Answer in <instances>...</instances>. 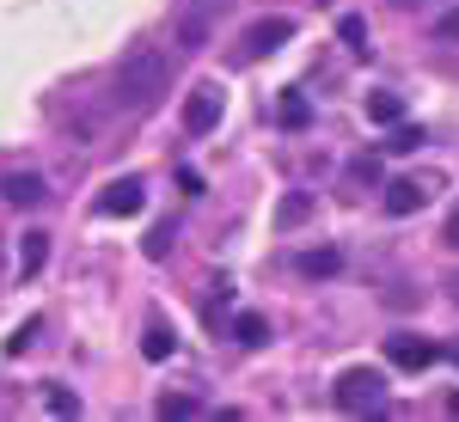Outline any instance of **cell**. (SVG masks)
I'll return each instance as SVG.
<instances>
[{
    "label": "cell",
    "mask_w": 459,
    "mask_h": 422,
    "mask_svg": "<svg viewBox=\"0 0 459 422\" xmlns=\"http://www.w3.org/2000/svg\"><path fill=\"white\" fill-rule=\"evenodd\" d=\"M166 80H172L166 56H160L153 43H135V49L117 62V105L123 110H153L166 99Z\"/></svg>",
    "instance_id": "1"
},
{
    "label": "cell",
    "mask_w": 459,
    "mask_h": 422,
    "mask_svg": "<svg viewBox=\"0 0 459 422\" xmlns=\"http://www.w3.org/2000/svg\"><path fill=\"white\" fill-rule=\"evenodd\" d=\"M331 398H337V410H350V417H368V410H380V398H386V380H380L374 367H343V374H337V386H331Z\"/></svg>",
    "instance_id": "2"
},
{
    "label": "cell",
    "mask_w": 459,
    "mask_h": 422,
    "mask_svg": "<svg viewBox=\"0 0 459 422\" xmlns=\"http://www.w3.org/2000/svg\"><path fill=\"white\" fill-rule=\"evenodd\" d=\"M288 37H294V19H282V13H270V19H251L246 31H239V62H264V56H276Z\"/></svg>",
    "instance_id": "3"
},
{
    "label": "cell",
    "mask_w": 459,
    "mask_h": 422,
    "mask_svg": "<svg viewBox=\"0 0 459 422\" xmlns=\"http://www.w3.org/2000/svg\"><path fill=\"white\" fill-rule=\"evenodd\" d=\"M142 177H117V184H105V196H99V214L105 220H129V214H142Z\"/></svg>",
    "instance_id": "4"
},
{
    "label": "cell",
    "mask_w": 459,
    "mask_h": 422,
    "mask_svg": "<svg viewBox=\"0 0 459 422\" xmlns=\"http://www.w3.org/2000/svg\"><path fill=\"white\" fill-rule=\"evenodd\" d=\"M386 361H392V367H404V374H423V367L441 361V349L423 343V337H386Z\"/></svg>",
    "instance_id": "5"
},
{
    "label": "cell",
    "mask_w": 459,
    "mask_h": 422,
    "mask_svg": "<svg viewBox=\"0 0 459 422\" xmlns=\"http://www.w3.org/2000/svg\"><path fill=\"white\" fill-rule=\"evenodd\" d=\"M214 123H221V92H214V86H196V92L184 99V129H190V135H209Z\"/></svg>",
    "instance_id": "6"
},
{
    "label": "cell",
    "mask_w": 459,
    "mask_h": 422,
    "mask_svg": "<svg viewBox=\"0 0 459 422\" xmlns=\"http://www.w3.org/2000/svg\"><path fill=\"white\" fill-rule=\"evenodd\" d=\"M429 202V184L423 177H392L386 184V214H398V220H404V214H417Z\"/></svg>",
    "instance_id": "7"
},
{
    "label": "cell",
    "mask_w": 459,
    "mask_h": 422,
    "mask_svg": "<svg viewBox=\"0 0 459 422\" xmlns=\"http://www.w3.org/2000/svg\"><path fill=\"white\" fill-rule=\"evenodd\" d=\"M0 202H13V209L43 202V177L37 172H0Z\"/></svg>",
    "instance_id": "8"
},
{
    "label": "cell",
    "mask_w": 459,
    "mask_h": 422,
    "mask_svg": "<svg viewBox=\"0 0 459 422\" xmlns=\"http://www.w3.org/2000/svg\"><path fill=\"white\" fill-rule=\"evenodd\" d=\"M172 349H178L172 324H166V318H147V331H142V355H147V361H172Z\"/></svg>",
    "instance_id": "9"
},
{
    "label": "cell",
    "mask_w": 459,
    "mask_h": 422,
    "mask_svg": "<svg viewBox=\"0 0 459 422\" xmlns=\"http://www.w3.org/2000/svg\"><path fill=\"white\" fill-rule=\"evenodd\" d=\"M307 220H313V196H307V190H288L282 202H276V227L294 233V227H307Z\"/></svg>",
    "instance_id": "10"
},
{
    "label": "cell",
    "mask_w": 459,
    "mask_h": 422,
    "mask_svg": "<svg viewBox=\"0 0 459 422\" xmlns=\"http://www.w3.org/2000/svg\"><path fill=\"white\" fill-rule=\"evenodd\" d=\"M43 263H49V233H25V239H19V270H25V281H31Z\"/></svg>",
    "instance_id": "11"
},
{
    "label": "cell",
    "mask_w": 459,
    "mask_h": 422,
    "mask_svg": "<svg viewBox=\"0 0 459 422\" xmlns=\"http://www.w3.org/2000/svg\"><path fill=\"white\" fill-rule=\"evenodd\" d=\"M227 306H233V288H227V281H209V294H203V324H209V331H221Z\"/></svg>",
    "instance_id": "12"
},
{
    "label": "cell",
    "mask_w": 459,
    "mask_h": 422,
    "mask_svg": "<svg viewBox=\"0 0 459 422\" xmlns=\"http://www.w3.org/2000/svg\"><path fill=\"white\" fill-rule=\"evenodd\" d=\"M368 123H404V99L398 92H368Z\"/></svg>",
    "instance_id": "13"
},
{
    "label": "cell",
    "mask_w": 459,
    "mask_h": 422,
    "mask_svg": "<svg viewBox=\"0 0 459 422\" xmlns=\"http://www.w3.org/2000/svg\"><path fill=\"white\" fill-rule=\"evenodd\" d=\"M276 116H282V129H307V123H313V105H307L300 92H282V99H276Z\"/></svg>",
    "instance_id": "14"
},
{
    "label": "cell",
    "mask_w": 459,
    "mask_h": 422,
    "mask_svg": "<svg viewBox=\"0 0 459 422\" xmlns=\"http://www.w3.org/2000/svg\"><path fill=\"white\" fill-rule=\"evenodd\" d=\"M337 270H343V257H337L331 245H325V251H307V257H300V276H313V281L337 276Z\"/></svg>",
    "instance_id": "15"
},
{
    "label": "cell",
    "mask_w": 459,
    "mask_h": 422,
    "mask_svg": "<svg viewBox=\"0 0 459 422\" xmlns=\"http://www.w3.org/2000/svg\"><path fill=\"white\" fill-rule=\"evenodd\" d=\"M233 337H239L246 349H264V343H270V324H264L257 313H239L233 318Z\"/></svg>",
    "instance_id": "16"
},
{
    "label": "cell",
    "mask_w": 459,
    "mask_h": 422,
    "mask_svg": "<svg viewBox=\"0 0 459 422\" xmlns=\"http://www.w3.org/2000/svg\"><path fill=\"white\" fill-rule=\"evenodd\" d=\"M160 417H166V422H178V417H203V404H196L190 392H166V398H160Z\"/></svg>",
    "instance_id": "17"
},
{
    "label": "cell",
    "mask_w": 459,
    "mask_h": 422,
    "mask_svg": "<svg viewBox=\"0 0 459 422\" xmlns=\"http://www.w3.org/2000/svg\"><path fill=\"white\" fill-rule=\"evenodd\" d=\"M172 239H178V227H172V220H160V227H153V233L142 239V251L153 257V263H160V257H172Z\"/></svg>",
    "instance_id": "18"
},
{
    "label": "cell",
    "mask_w": 459,
    "mask_h": 422,
    "mask_svg": "<svg viewBox=\"0 0 459 422\" xmlns=\"http://www.w3.org/2000/svg\"><path fill=\"white\" fill-rule=\"evenodd\" d=\"M417 147H423V129H417V123H392L386 153H417Z\"/></svg>",
    "instance_id": "19"
},
{
    "label": "cell",
    "mask_w": 459,
    "mask_h": 422,
    "mask_svg": "<svg viewBox=\"0 0 459 422\" xmlns=\"http://www.w3.org/2000/svg\"><path fill=\"white\" fill-rule=\"evenodd\" d=\"M350 184H355V190H368V184L380 190V153H361V159L350 166Z\"/></svg>",
    "instance_id": "20"
},
{
    "label": "cell",
    "mask_w": 459,
    "mask_h": 422,
    "mask_svg": "<svg viewBox=\"0 0 459 422\" xmlns=\"http://www.w3.org/2000/svg\"><path fill=\"white\" fill-rule=\"evenodd\" d=\"M337 37H343V43H350L355 56H368V25H361V19H355V13H343V19H337Z\"/></svg>",
    "instance_id": "21"
},
{
    "label": "cell",
    "mask_w": 459,
    "mask_h": 422,
    "mask_svg": "<svg viewBox=\"0 0 459 422\" xmlns=\"http://www.w3.org/2000/svg\"><path fill=\"white\" fill-rule=\"evenodd\" d=\"M43 404H49V417H74V410H80V398H74L68 386H49V392H43Z\"/></svg>",
    "instance_id": "22"
},
{
    "label": "cell",
    "mask_w": 459,
    "mask_h": 422,
    "mask_svg": "<svg viewBox=\"0 0 459 422\" xmlns=\"http://www.w3.org/2000/svg\"><path fill=\"white\" fill-rule=\"evenodd\" d=\"M31 343H37V318H25V324H19V331L6 337V355H25Z\"/></svg>",
    "instance_id": "23"
},
{
    "label": "cell",
    "mask_w": 459,
    "mask_h": 422,
    "mask_svg": "<svg viewBox=\"0 0 459 422\" xmlns=\"http://www.w3.org/2000/svg\"><path fill=\"white\" fill-rule=\"evenodd\" d=\"M435 37H441V43H454V37H459V6H454V13H441V19H435Z\"/></svg>",
    "instance_id": "24"
},
{
    "label": "cell",
    "mask_w": 459,
    "mask_h": 422,
    "mask_svg": "<svg viewBox=\"0 0 459 422\" xmlns=\"http://www.w3.org/2000/svg\"><path fill=\"white\" fill-rule=\"evenodd\" d=\"M178 190H184V196H203V172H190V166H178Z\"/></svg>",
    "instance_id": "25"
},
{
    "label": "cell",
    "mask_w": 459,
    "mask_h": 422,
    "mask_svg": "<svg viewBox=\"0 0 459 422\" xmlns=\"http://www.w3.org/2000/svg\"><path fill=\"white\" fill-rule=\"evenodd\" d=\"M441 245H447V251H459V209L447 214V227H441Z\"/></svg>",
    "instance_id": "26"
},
{
    "label": "cell",
    "mask_w": 459,
    "mask_h": 422,
    "mask_svg": "<svg viewBox=\"0 0 459 422\" xmlns=\"http://www.w3.org/2000/svg\"><path fill=\"white\" fill-rule=\"evenodd\" d=\"M447 417H459V392H454V398H447Z\"/></svg>",
    "instance_id": "27"
},
{
    "label": "cell",
    "mask_w": 459,
    "mask_h": 422,
    "mask_svg": "<svg viewBox=\"0 0 459 422\" xmlns=\"http://www.w3.org/2000/svg\"><path fill=\"white\" fill-rule=\"evenodd\" d=\"M447 288H454V300H459V276H454V281H447Z\"/></svg>",
    "instance_id": "28"
},
{
    "label": "cell",
    "mask_w": 459,
    "mask_h": 422,
    "mask_svg": "<svg viewBox=\"0 0 459 422\" xmlns=\"http://www.w3.org/2000/svg\"><path fill=\"white\" fill-rule=\"evenodd\" d=\"M392 6H417V0H392Z\"/></svg>",
    "instance_id": "29"
},
{
    "label": "cell",
    "mask_w": 459,
    "mask_h": 422,
    "mask_svg": "<svg viewBox=\"0 0 459 422\" xmlns=\"http://www.w3.org/2000/svg\"><path fill=\"white\" fill-rule=\"evenodd\" d=\"M454 361H459V343H454Z\"/></svg>",
    "instance_id": "30"
}]
</instances>
